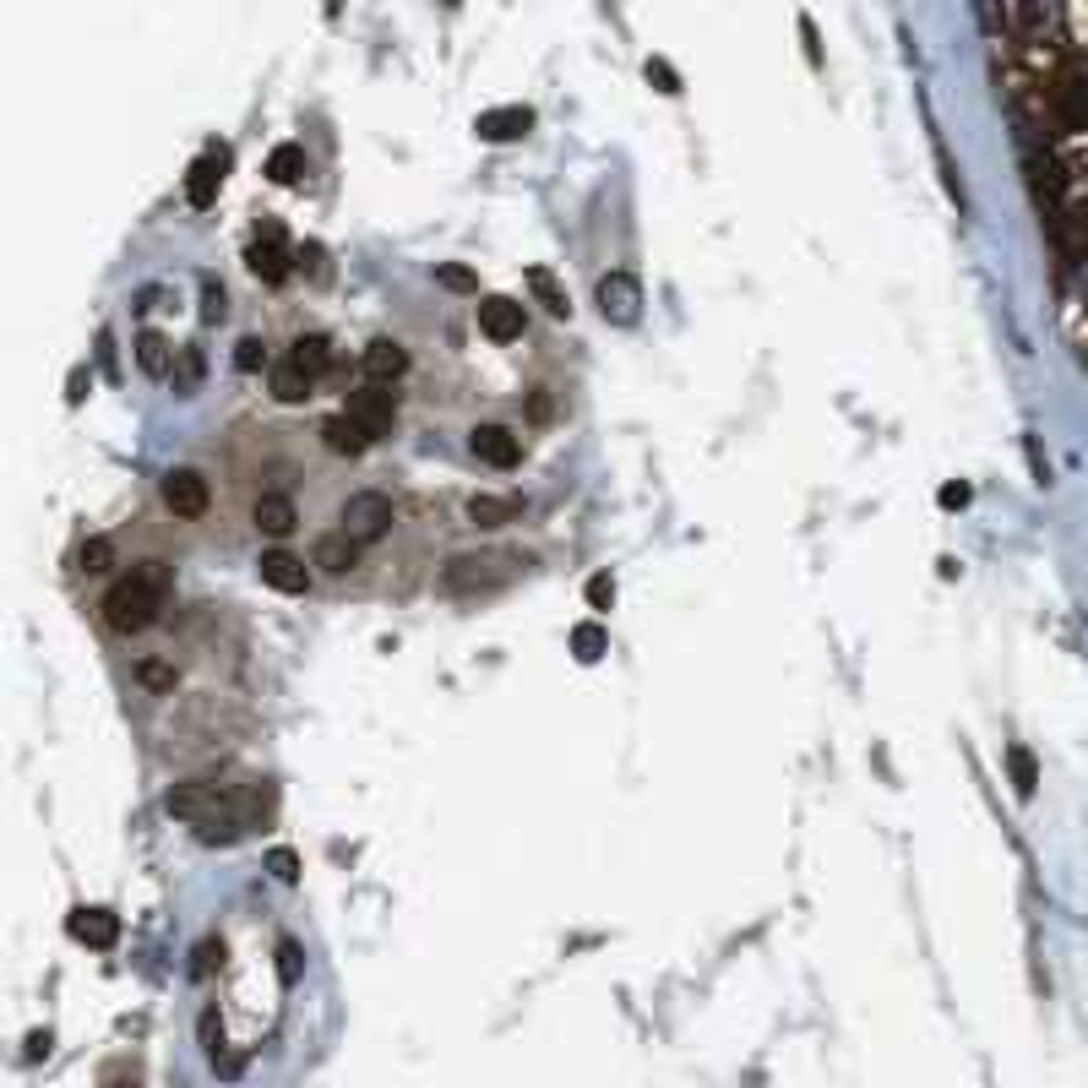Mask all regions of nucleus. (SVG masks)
<instances>
[{
  "label": "nucleus",
  "instance_id": "obj_19",
  "mask_svg": "<svg viewBox=\"0 0 1088 1088\" xmlns=\"http://www.w3.org/2000/svg\"><path fill=\"white\" fill-rule=\"evenodd\" d=\"M311 387H316V376L311 370H300L295 359H278V365H273V376H267V392H273L278 403H306V398H311Z\"/></svg>",
  "mask_w": 1088,
  "mask_h": 1088
},
{
  "label": "nucleus",
  "instance_id": "obj_20",
  "mask_svg": "<svg viewBox=\"0 0 1088 1088\" xmlns=\"http://www.w3.org/2000/svg\"><path fill=\"white\" fill-rule=\"evenodd\" d=\"M517 512L523 506L512 495H473L468 501V523L473 528H506V523H517Z\"/></svg>",
  "mask_w": 1088,
  "mask_h": 1088
},
{
  "label": "nucleus",
  "instance_id": "obj_25",
  "mask_svg": "<svg viewBox=\"0 0 1088 1088\" xmlns=\"http://www.w3.org/2000/svg\"><path fill=\"white\" fill-rule=\"evenodd\" d=\"M572 653H577V664H599V658L610 653V631L599 621H583L572 631Z\"/></svg>",
  "mask_w": 1088,
  "mask_h": 1088
},
{
  "label": "nucleus",
  "instance_id": "obj_2",
  "mask_svg": "<svg viewBox=\"0 0 1088 1088\" xmlns=\"http://www.w3.org/2000/svg\"><path fill=\"white\" fill-rule=\"evenodd\" d=\"M99 610H104V626H110V631H121V637H137V631H148V626L158 621V610H163V594H153L148 583H137V577L126 572V577H121V583L104 594V605H99Z\"/></svg>",
  "mask_w": 1088,
  "mask_h": 1088
},
{
  "label": "nucleus",
  "instance_id": "obj_43",
  "mask_svg": "<svg viewBox=\"0 0 1088 1088\" xmlns=\"http://www.w3.org/2000/svg\"><path fill=\"white\" fill-rule=\"evenodd\" d=\"M99 359H104V370H110V376H115V343H110V332H104V337H99Z\"/></svg>",
  "mask_w": 1088,
  "mask_h": 1088
},
{
  "label": "nucleus",
  "instance_id": "obj_13",
  "mask_svg": "<svg viewBox=\"0 0 1088 1088\" xmlns=\"http://www.w3.org/2000/svg\"><path fill=\"white\" fill-rule=\"evenodd\" d=\"M473 131H479L484 142H517V137H528V131H534V110H523V104L484 110V115L473 121Z\"/></svg>",
  "mask_w": 1088,
  "mask_h": 1088
},
{
  "label": "nucleus",
  "instance_id": "obj_34",
  "mask_svg": "<svg viewBox=\"0 0 1088 1088\" xmlns=\"http://www.w3.org/2000/svg\"><path fill=\"white\" fill-rule=\"evenodd\" d=\"M267 866H273V877H278V882H295V877H300L295 849H273V855H267Z\"/></svg>",
  "mask_w": 1088,
  "mask_h": 1088
},
{
  "label": "nucleus",
  "instance_id": "obj_4",
  "mask_svg": "<svg viewBox=\"0 0 1088 1088\" xmlns=\"http://www.w3.org/2000/svg\"><path fill=\"white\" fill-rule=\"evenodd\" d=\"M370 442L376 436H387L392 431V420H398V392L392 387H359L354 398H348V409H343Z\"/></svg>",
  "mask_w": 1088,
  "mask_h": 1088
},
{
  "label": "nucleus",
  "instance_id": "obj_14",
  "mask_svg": "<svg viewBox=\"0 0 1088 1088\" xmlns=\"http://www.w3.org/2000/svg\"><path fill=\"white\" fill-rule=\"evenodd\" d=\"M251 517H256V528H262V534L284 539V534H295V523H300V506H295L284 490H262V495H256V506H251Z\"/></svg>",
  "mask_w": 1088,
  "mask_h": 1088
},
{
  "label": "nucleus",
  "instance_id": "obj_17",
  "mask_svg": "<svg viewBox=\"0 0 1088 1088\" xmlns=\"http://www.w3.org/2000/svg\"><path fill=\"white\" fill-rule=\"evenodd\" d=\"M71 936L82 947H115L121 941V915H110V909H77L71 915Z\"/></svg>",
  "mask_w": 1088,
  "mask_h": 1088
},
{
  "label": "nucleus",
  "instance_id": "obj_9",
  "mask_svg": "<svg viewBox=\"0 0 1088 1088\" xmlns=\"http://www.w3.org/2000/svg\"><path fill=\"white\" fill-rule=\"evenodd\" d=\"M479 332H484L490 343H517V337L528 332V316H523L517 300L490 295V300H479Z\"/></svg>",
  "mask_w": 1088,
  "mask_h": 1088
},
{
  "label": "nucleus",
  "instance_id": "obj_33",
  "mask_svg": "<svg viewBox=\"0 0 1088 1088\" xmlns=\"http://www.w3.org/2000/svg\"><path fill=\"white\" fill-rule=\"evenodd\" d=\"M588 605H594V610H610V605H616V583H610V572L588 577Z\"/></svg>",
  "mask_w": 1088,
  "mask_h": 1088
},
{
  "label": "nucleus",
  "instance_id": "obj_29",
  "mask_svg": "<svg viewBox=\"0 0 1088 1088\" xmlns=\"http://www.w3.org/2000/svg\"><path fill=\"white\" fill-rule=\"evenodd\" d=\"M137 680H142L148 691H174L180 675H174V664H163V658H142V664H137Z\"/></svg>",
  "mask_w": 1088,
  "mask_h": 1088
},
{
  "label": "nucleus",
  "instance_id": "obj_30",
  "mask_svg": "<svg viewBox=\"0 0 1088 1088\" xmlns=\"http://www.w3.org/2000/svg\"><path fill=\"white\" fill-rule=\"evenodd\" d=\"M262 365H267V343H262V337H240V343H234V370L256 376Z\"/></svg>",
  "mask_w": 1088,
  "mask_h": 1088
},
{
  "label": "nucleus",
  "instance_id": "obj_16",
  "mask_svg": "<svg viewBox=\"0 0 1088 1088\" xmlns=\"http://www.w3.org/2000/svg\"><path fill=\"white\" fill-rule=\"evenodd\" d=\"M311 566H321L327 577H343V572H354L359 566V545L337 528V534H321L316 539V550H311Z\"/></svg>",
  "mask_w": 1088,
  "mask_h": 1088
},
{
  "label": "nucleus",
  "instance_id": "obj_10",
  "mask_svg": "<svg viewBox=\"0 0 1088 1088\" xmlns=\"http://www.w3.org/2000/svg\"><path fill=\"white\" fill-rule=\"evenodd\" d=\"M359 365H365L370 387H392V381L409 370V348H403L398 337H370L365 354H359Z\"/></svg>",
  "mask_w": 1088,
  "mask_h": 1088
},
{
  "label": "nucleus",
  "instance_id": "obj_21",
  "mask_svg": "<svg viewBox=\"0 0 1088 1088\" xmlns=\"http://www.w3.org/2000/svg\"><path fill=\"white\" fill-rule=\"evenodd\" d=\"M267 174L278 180V185H300L306 174H311V158L300 142H278L273 153H267Z\"/></svg>",
  "mask_w": 1088,
  "mask_h": 1088
},
{
  "label": "nucleus",
  "instance_id": "obj_18",
  "mask_svg": "<svg viewBox=\"0 0 1088 1088\" xmlns=\"http://www.w3.org/2000/svg\"><path fill=\"white\" fill-rule=\"evenodd\" d=\"M321 447L337 453V458H359V453L370 447V436H365L348 414H332V420H321Z\"/></svg>",
  "mask_w": 1088,
  "mask_h": 1088
},
{
  "label": "nucleus",
  "instance_id": "obj_1",
  "mask_svg": "<svg viewBox=\"0 0 1088 1088\" xmlns=\"http://www.w3.org/2000/svg\"><path fill=\"white\" fill-rule=\"evenodd\" d=\"M528 566V556H517V550H468V556H453L447 566H442V594H490V588H506L517 572Z\"/></svg>",
  "mask_w": 1088,
  "mask_h": 1088
},
{
  "label": "nucleus",
  "instance_id": "obj_37",
  "mask_svg": "<svg viewBox=\"0 0 1088 1088\" xmlns=\"http://www.w3.org/2000/svg\"><path fill=\"white\" fill-rule=\"evenodd\" d=\"M648 82H658V93H680V82H675V71L664 60H648Z\"/></svg>",
  "mask_w": 1088,
  "mask_h": 1088
},
{
  "label": "nucleus",
  "instance_id": "obj_23",
  "mask_svg": "<svg viewBox=\"0 0 1088 1088\" xmlns=\"http://www.w3.org/2000/svg\"><path fill=\"white\" fill-rule=\"evenodd\" d=\"M528 289H534V300H539L550 316H572V300H566V289L556 284L550 267H528Z\"/></svg>",
  "mask_w": 1088,
  "mask_h": 1088
},
{
  "label": "nucleus",
  "instance_id": "obj_7",
  "mask_svg": "<svg viewBox=\"0 0 1088 1088\" xmlns=\"http://www.w3.org/2000/svg\"><path fill=\"white\" fill-rule=\"evenodd\" d=\"M468 453L490 468H517L523 463V436L506 425H473L468 431Z\"/></svg>",
  "mask_w": 1088,
  "mask_h": 1088
},
{
  "label": "nucleus",
  "instance_id": "obj_36",
  "mask_svg": "<svg viewBox=\"0 0 1088 1088\" xmlns=\"http://www.w3.org/2000/svg\"><path fill=\"white\" fill-rule=\"evenodd\" d=\"M278 974H284L289 985L300 980V947H295V941H278Z\"/></svg>",
  "mask_w": 1088,
  "mask_h": 1088
},
{
  "label": "nucleus",
  "instance_id": "obj_22",
  "mask_svg": "<svg viewBox=\"0 0 1088 1088\" xmlns=\"http://www.w3.org/2000/svg\"><path fill=\"white\" fill-rule=\"evenodd\" d=\"M137 365H142L148 376H174V348H169V337H163V332L148 327V332L137 337Z\"/></svg>",
  "mask_w": 1088,
  "mask_h": 1088
},
{
  "label": "nucleus",
  "instance_id": "obj_39",
  "mask_svg": "<svg viewBox=\"0 0 1088 1088\" xmlns=\"http://www.w3.org/2000/svg\"><path fill=\"white\" fill-rule=\"evenodd\" d=\"M218 958H224V941H202V947H196V974H213Z\"/></svg>",
  "mask_w": 1088,
  "mask_h": 1088
},
{
  "label": "nucleus",
  "instance_id": "obj_38",
  "mask_svg": "<svg viewBox=\"0 0 1088 1088\" xmlns=\"http://www.w3.org/2000/svg\"><path fill=\"white\" fill-rule=\"evenodd\" d=\"M550 414H556V403H550V392H545V387H534V392H528V420H539V425H545Z\"/></svg>",
  "mask_w": 1088,
  "mask_h": 1088
},
{
  "label": "nucleus",
  "instance_id": "obj_24",
  "mask_svg": "<svg viewBox=\"0 0 1088 1088\" xmlns=\"http://www.w3.org/2000/svg\"><path fill=\"white\" fill-rule=\"evenodd\" d=\"M300 370H311V376H327L332 370V343L321 337V332H306V337H295V354H289Z\"/></svg>",
  "mask_w": 1088,
  "mask_h": 1088
},
{
  "label": "nucleus",
  "instance_id": "obj_27",
  "mask_svg": "<svg viewBox=\"0 0 1088 1088\" xmlns=\"http://www.w3.org/2000/svg\"><path fill=\"white\" fill-rule=\"evenodd\" d=\"M295 267H300L311 284H327V278H332V267H327V251H321L316 240H306V245L295 251Z\"/></svg>",
  "mask_w": 1088,
  "mask_h": 1088
},
{
  "label": "nucleus",
  "instance_id": "obj_15",
  "mask_svg": "<svg viewBox=\"0 0 1088 1088\" xmlns=\"http://www.w3.org/2000/svg\"><path fill=\"white\" fill-rule=\"evenodd\" d=\"M1051 110H1056V121H1062L1067 131H1088V71L1067 77V82L1051 93Z\"/></svg>",
  "mask_w": 1088,
  "mask_h": 1088
},
{
  "label": "nucleus",
  "instance_id": "obj_6",
  "mask_svg": "<svg viewBox=\"0 0 1088 1088\" xmlns=\"http://www.w3.org/2000/svg\"><path fill=\"white\" fill-rule=\"evenodd\" d=\"M594 300H599L605 321L631 327V321L642 316V284H637L631 273H605V278H599V289H594Z\"/></svg>",
  "mask_w": 1088,
  "mask_h": 1088
},
{
  "label": "nucleus",
  "instance_id": "obj_26",
  "mask_svg": "<svg viewBox=\"0 0 1088 1088\" xmlns=\"http://www.w3.org/2000/svg\"><path fill=\"white\" fill-rule=\"evenodd\" d=\"M110 566H115V545H110L104 534L82 539V550H77V572H88V577H104Z\"/></svg>",
  "mask_w": 1088,
  "mask_h": 1088
},
{
  "label": "nucleus",
  "instance_id": "obj_41",
  "mask_svg": "<svg viewBox=\"0 0 1088 1088\" xmlns=\"http://www.w3.org/2000/svg\"><path fill=\"white\" fill-rule=\"evenodd\" d=\"M256 234H262V240H289V234H284V224H278V218H262V224H256Z\"/></svg>",
  "mask_w": 1088,
  "mask_h": 1088
},
{
  "label": "nucleus",
  "instance_id": "obj_28",
  "mask_svg": "<svg viewBox=\"0 0 1088 1088\" xmlns=\"http://www.w3.org/2000/svg\"><path fill=\"white\" fill-rule=\"evenodd\" d=\"M1007 768H1012V783H1018V794L1029 800V794H1034V783H1040V774H1034V757H1029L1023 746H1012V752H1007Z\"/></svg>",
  "mask_w": 1088,
  "mask_h": 1088
},
{
  "label": "nucleus",
  "instance_id": "obj_40",
  "mask_svg": "<svg viewBox=\"0 0 1088 1088\" xmlns=\"http://www.w3.org/2000/svg\"><path fill=\"white\" fill-rule=\"evenodd\" d=\"M104 1088H142V1078L126 1073V1067H110V1073H104Z\"/></svg>",
  "mask_w": 1088,
  "mask_h": 1088
},
{
  "label": "nucleus",
  "instance_id": "obj_31",
  "mask_svg": "<svg viewBox=\"0 0 1088 1088\" xmlns=\"http://www.w3.org/2000/svg\"><path fill=\"white\" fill-rule=\"evenodd\" d=\"M196 381H202V354H196V348H185V354H180V365H174V392H191Z\"/></svg>",
  "mask_w": 1088,
  "mask_h": 1088
},
{
  "label": "nucleus",
  "instance_id": "obj_3",
  "mask_svg": "<svg viewBox=\"0 0 1088 1088\" xmlns=\"http://www.w3.org/2000/svg\"><path fill=\"white\" fill-rule=\"evenodd\" d=\"M392 523H398V506H392V495H387V490H354V495L343 501V534H348L354 545H376V539H387V534H392Z\"/></svg>",
  "mask_w": 1088,
  "mask_h": 1088
},
{
  "label": "nucleus",
  "instance_id": "obj_11",
  "mask_svg": "<svg viewBox=\"0 0 1088 1088\" xmlns=\"http://www.w3.org/2000/svg\"><path fill=\"white\" fill-rule=\"evenodd\" d=\"M245 267L262 278V284H284L289 273H295V251H289V240H251V251H245Z\"/></svg>",
  "mask_w": 1088,
  "mask_h": 1088
},
{
  "label": "nucleus",
  "instance_id": "obj_32",
  "mask_svg": "<svg viewBox=\"0 0 1088 1088\" xmlns=\"http://www.w3.org/2000/svg\"><path fill=\"white\" fill-rule=\"evenodd\" d=\"M436 278H442V289H458V295H468V289H479V278H473L468 267H458V262H447V267H436Z\"/></svg>",
  "mask_w": 1088,
  "mask_h": 1088
},
{
  "label": "nucleus",
  "instance_id": "obj_35",
  "mask_svg": "<svg viewBox=\"0 0 1088 1088\" xmlns=\"http://www.w3.org/2000/svg\"><path fill=\"white\" fill-rule=\"evenodd\" d=\"M224 311H229L224 289H218V284H207V289H202V321H224Z\"/></svg>",
  "mask_w": 1088,
  "mask_h": 1088
},
{
  "label": "nucleus",
  "instance_id": "obj_42",
  "mask_svg": "<svg viewBox=\"0 0 1088 1088\" xmlns=\"http://www.w3.org/2000/svg\"><path fill=\"white\" fill-rule=\"evenodd\" d=\"M963 501H969V484H947L941 490V506H963Z\"/></svg>",
  "mask_w": 1088,
  "mask_h": 1088
},
{
  "label": "nucleus",
  "instance_id": "obj_5",
  "mask_svg": "<svg viewBox=\"0 0 1088 1088\" xmlns=\"http://www.w3.org/2000/svg\"><path fill=\"white\" fill-rule=\"evenodd\" d=\"M163 506L174 517H202L213 506V484L196 473V468H169L163 473Z\"/></svg>",
  "mask_w": 1088,
  "mask_h": 1088
},
{
  "label": "nucleus",
  "instance_id": "obj_12",
  "mask_svg": "<svg viewBox=\"0 0 1088 1088\" xmlns=\"http://www.w3.org/2000/svg\"><path fill=\"white\" fill-rule=\"evenodd\" d=\"M256 572H262V583H267V588H278V594H306V588H311L306 561H300V556H289V550H267V556L256 561Z\"/></svg>",
  "mask_w": 1088,
  "mask_h": 1088
},
{
  "label": "nucleus",
  "instance_id": "obj_8",
  "mask_svg": "<svg viewBox=\"0 0 1088 1088\" xmlns=\"http://www.w3.org/2000/svg\"><path fill=\"white\" fill-rule=\"evenodd\" d=\"M224 174H229V148H207V153L191 163V174H185V202L191 207H213Z\"/></svg>",
  "mask_w": 1088,
  "mask_h": 1088
}]
</instances>
